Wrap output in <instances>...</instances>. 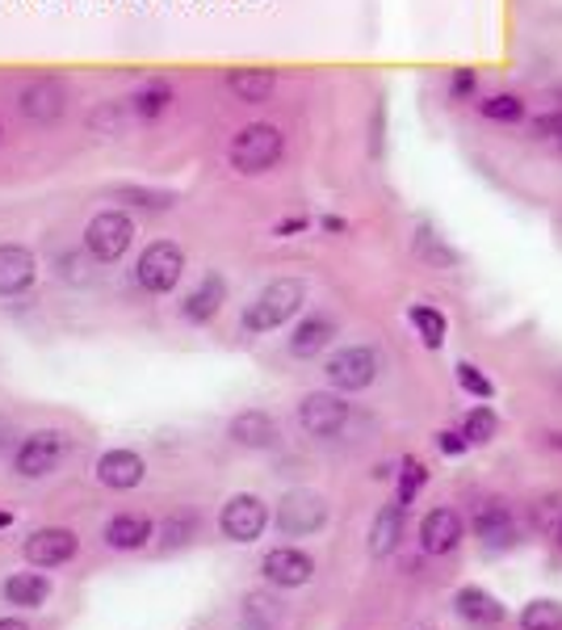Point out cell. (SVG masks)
Masks as SVG:
<instances>
[{"label": "cell", "instance_id": "cell-1", "mask_svg": "<svg viewBox=\"0 0 562 630\" xmlns=\"http://www.w3.org/2000/svg\"><path fill=\"white\" fill-rule=\"evenodd\" d=\"M285 156V135L273 123H248L240 126L227 143V164L240 173V177H265L273 173Z\"/></svg>", "mask_w": 562, "mask_h": 630}, {"label": "cell", "instance_id": "cell-2", "mask_svg": "<svg viewBox=\"0 0 562 630\" xmlns=\"http://www.w3.org/2000/svg\"><path fill=\"white\" fill-rule=\"evenodd\" d=\"M303 303H307V286L298 278H278L244 307L240 324H244L248 337H265V332H278L281 324H290L294 315L303 312Z\"/></svg>", "mask_w": 562, "mask_h": 630}, {"label": "cell", "instance_id": "cell-3", "mask_svg": "<svg viewBox=\"0 0 562 630\" xmlns=\"http://www.w3.org/2000/svg\"><path fill=\"white\" fill-rule=\"evenodd\" d=\"M130 244H135V219L123 206L97 211L93 219L85 223V236H80V249L89 252L97 265H118L130 252Z\"/></svg>", "mask_w": 562, "mask_h": 630}, {"label": "cell", "instance_id": "cell-4", "mask_svg": "<svg viewBox=\"0 0 562 630\" xmlns=\"http://www.w3.org/2000/svg\"><path fill=\"white\" fill-rule=\"evenodd\" d=\"M186 278V249L173 240H152L135 261V286L143 294H173Z\"/></svg>", "mask_w": 562, "mask_h": 630}, {"label": "cell", "instance_id": "cell-5", "mask_svg": "<svg viewBox=\"0 0 562 630\" xmlns=\"http://www.w3.org/2000/svg\"><path fill=\"white\" fill-rule=\"evenodd\" d=\"M378 370H382V357H378L370 345H344L323 362V378H328V387L341 391V395H357V391H366V387L378 378Z\"/></svg>", "mask_w": 562, "mask_h": 630}, {"label": "cell", "instance_id": "cell-6", "mask_svg": "<svg viewBox=\"0 0 562 630\" xmlns=\"http://www.w3.org/2000/svg\"><path fill=\"white\" fill-rule=\"evenodd\" d=\"M67 101H72V89L60 76H34L30 85H22L17 93V114L30 126H55L67 114Z\"/></svg>", "mask_w": 562, "mask_h": 630}, {"label": "cell", "instance_id": "cell-7", "mask_svg": "<svg viewBox=\"0 0 562 630\" xmlns=\"http://www.w3.org/2000/svg\"><path fill=\"white\" fill-rule=\"evenodd\" d=\"M328 521V504L319 492H307V488H294L285 492L278 504V530L285 538H307L315 530H323Z\"/></svg>", "mask_w": 562, "mask_h": 630}, {"label": "cell", "instance_id": "cell-8", "mask_svg": "<svg viewBox=\"0 0 562 630\" xmlns=\"http://www.w3.org/2000/svg\"><path fill=\"white\" fill-rule=\"evenodd\" d=\"M63 454H67L63 433H55V429H38L30 438H22L17 454H13V467H17L22 479H42V475H51L60 467Z\"/></svg>", "mask_w": 562, "mask_h": 630}, {"label": "cell", "instance_id": "cell-9", "mask_svg": "<svg viewBox=\"0 0 562 630\" xmlns=\"http://www.w3.org/2000/svg\"><path fill=\"white\" fill-rule=\"evenodd\" d=\"M298 425L303 433L311 438H336L344 425H348V404H344L341 391H311L303 395L298 404Z\"/></svg>", "mask_w": 562, "mask_h": 630}, {"label": "cell", "instance_id": "cell-10", "mask_svg": "<svg viewBox=\"0 0 562 630\" xmlns=\"http://www.w3.org/2000/svg\"><path fill=\"white\" fill-rule=\"evenodd\" d=\"M219 526L231 542H256V538L265 534V526H269V508H265L260 496L240 492V496H231V501L222 504Z\"/></svg>", "mask_w": 562, "mask_h": 630}, {"label": "cell", "instance_id": "cell-11", "mask_svg": "<svg viewBox=\"0 0 562 630\" xmlns=\"http://www.w3.org/2000/svg\"><path fill=\"white\" fill-rule=\"evenodd\" d=\"M222 303H227V278H222L219 269H210L202 282L189 290L186 299H181V319L193 324V328H202V324H210L215 315L222 312Z\"/></svg>", "mask_w": 562, "mask_h": 630}, {"label": "cell", "instance_id": "cell-12", "mask_svg": "<svg viewBox=\"0 0 562 630\" xmlns=\"http://www.w3.org/2000/svg\"><path fill=\"white\" fill-rule=\"evenodd\" d=\"M126 101H130L135 123L152 126V123H159V118H168V114H173V105H177V85H173V80H164V76H152V80L135 85Z\"/></svg>", "mask_w": 562, "mask_h": 630}, {"label": "cell", "instance_id": "cell-13", "mask_svg": "<svg viewBox=\"0 0 562 630\" xmlns=\"http://www.w3.org/2000/svg\"><path fill=\"white\" fill-rule=\"evenodd\" d=\"M332 341H336V319L323 315V312H315V315H303V319L294 324V332H290L285 349H290V357L311 362V357H319Z\"/></svg>", "mask_w": 562, "mask_h": 630}, {"label": "cell", "instance_id": "cell-14", "mask_svg": "<svg viewBox=\"0 0 562 630\" xmlns=\"http://www.w3.org/2000/svg\"><path fill=\"white\" fill-rule=\"evenodd\" d=\"M38 278V256L26 244H0V299L26 294Z\"/></svg>", "mask_w": 562, "mask_h": 630}, {"label": "cell", "instance_id": "cell-15", "mask_svg": "<svg viewBox=\"0 0 562 630\" xmlns=\"http://www.w3.org/2000/svg\"><path fill=\"white\" fill-rule=\"evenodd\" d=\"M227 93L235 97L240 105H265L278 93V72L273 67H256V63L231 67L227 72Z\"/></svg>", "mask_w": 562, "mask_h": 630}, {"label": "cell", "instance_id": "cell-16", "mask_svg": "<svg viewBox=\"0 0 562 630\" xmlns=\"http://www.w3.org/2000/svg\"><path fill=\"white\" fill-rule=\"evenodd\" d=\"M260 571H265V580L278 584V589H303V584L315 576V564H311V555H303V551H294V546H278V551L265 555Z\"/></svg>", "mask_w": 562, "mask_h": 630}, {"label": "cell", "instance_id": "cell-17", "mask_svg": "<svg viewBox=\"0 0 562 630\" xmlns=\"http://www.w3.org/2000/svg\"><path fill=\"white\" fill-rule=\"evenodd\" d=\"M76 555V534L63 530V526H47V530H34L26 538V559L34 567H60Z\"/></svg>", "mask_w": 562, "mask_h": 630}, {"label": "cell", "instance_id": "cell-18", "mask_svg": "<svg viewBox=\"0 0 562 630\" xmlns=\"http://www.w3.org/2000/svg\"><path fill=\"white\" fill-rule=\"evenodd\" d=\"M143 458L135 454V450H105L101 458H97V479L105 483V488H114V492H130V488H139L143 483Z\"/></svg>", "mask_w": 562, "mask_h": 630}, {"label": "cell", "instance_id": "cell-19", "mask_svg": "<svg viewBox=\"0 0 562 630\" xmlns=\"http://www.w3.org/2000/svg\"><path fill=\"white\" fill-rule=\"evenodd\" d=\"M227 433H231L235 445H248V450H273V445H278V420H273L269 412L248 408V412H240V416H231Z\"/></svg>", "mask_w": 562, "mask_h": 630}, {"label": "cell", "instance_id": "cell-20", "mask_svg": "<svg viewBox=\"0 0 562 630\" xmlns=\"http://www.w3.org/2000/svg\"><path fill=\"white\" fill-rule=\"evenodd\" d=\"M474 534L483 538L487 551H508L516 542V517L503 508V504H478L474 513Z\"/></svg>", "mask_w": 562, "mask_h": 630}, {"label": "cell", "instance_id": "cell-21", "mask_svg": "<svg viewBox=\"0 0 562 630\" xmlns=\"http://www.w3.org/2000/svg\"><path fill=\"white\" fill-rule=\"evenodd\" d=\"M462 542V517L454 508H433L424 521H420V546L429 555H449L454 546Z\"/></svg>", "mask_w": 562, "mask_h": 630}, {"label": "cell", "instance_id": "cell-22", "mask_svg": "<svg viewBox=\"0 0 562 630\" xmlns=\"http://www.w3.org/2000/svg\"><path fill=\"white\" fill-rule=\"evenodd\" d=\"M411 252H416V256H420L429 269H454V265L462 261V256H458V249H454V244L440 236L433 223H416V227H411Z\"/></svg>", "mask_w": 562, "mask_h": 630}, {"label": "cell", "instance_id": "cell-23", "mask_svg": "<svg viewBox=\"0 0 562 630\" xmlns=\"http://www.w3.org/2000/svg\"><path fill=\"white\" fill-rule=\"evenodd\" d=\"M110 198L118 206H130V211H148V215H159V211H173L177 206V193L173 189H156V186H135V181H123V186L110 189Z\"/></svg>", "mask_w": 562, "mask_h": 630}, {"label": "cell", "instance_id": "cell-24", "mask_svg": "<svg viewBox=\"0 0 562 630\" xmlns=\"http://www.w3.org/2000/svg\"><path fill=\"white\" fill-rule=\"evenodd\" d=\"M130 126H135V114H130V101H97L93 110H89V130L101 135V139H123L130 135Z\"/></svg>", "mask_w": 562, "mask_h": 630}, {"label": "cell", "instance_id": "cell-25", "mask_svg": "<svg viewBox=\"0 0 562 630\" xmlns=\"http://www.w3.org/2000/svg\"><path fill=\"white\" fill-rule=\"evenodd\" d=\"M404 508L407 504L395 501L374 517V530H370V555L374 559H386L399 546V538H404Z\"/></svg>", "mask_w": 562, "mask_h": 630}, {"label": "cell", "instance_id": "cell-26", "mask_svg": "<svg viewBox=\"0 0 562 630\" xmlns=\"http://www.w3.org/2000/svg\"><path fill=\"white\" fill-rule=\"evenodd\" d=\"M152 534H156V526L148 517H139V513H123V517H114L105 526V542L118 546V551H139Z\"/></svg>", "mask_w": 562, "mask_h": 630}, {"label": "cell", "instance_id": "cell-27", "mask_svg": "<svg viewBox=\"0 0 562 630\" xmlns=\"http://www.w3.org/2000/svg\"><path fill=\"white\" fill-rule=\"evenodd\" d=\"M407 319H411V328H416V337L424 341L429 349H440L445 345V337H449V319L433 307V303H411L407 307Z\"/></svg>", "mask_w": 562, "mask_h": 630}, {"label": "cell", "instance_id": "cell-28", "mask_svg": "<svg viewBox=\"0 0 562 630\" xmlns=\"http://www.w3.org/2000/svg\"><path fill=\"white\" fill-rule=\"evenodd\" d=\"M458 614L467 618V622H478V627H487V622H500L503 618V605L491 593H483V589H458Z\"/></svg>", "mask_w": 562, "mask_h": 630}, {"label": "cell", "instance_id": "cell-29", "mask_svg": "<svg viewBox=\"0 0 562 630\" xmlns=\"http://www.w3.org/2000/svg\"><path fill=\"white\" fill-rule=\"evenodd\" d=\"M478 114H483L487 123L516 126L529 118V105H525V97H516V93H491L478 101Z\"/></svg>", "mask_w": 562, "mask_h": 630}, {"label": "cell", "instance_id": "cell-30", "mask_svg": "<svg viewBox=\"0 0 562 630\" xmlns=\"http://www.w3.org/2000/svg\"><path fill=\"white\" fill-rule=\"evenodd\" d=\"M51 593V584H47V576H38V571H22V576H13V580H4V601L9 605H42Z\"/></svg>", "mask_w": 562, "mask_h": 630}, {"label": "cell", "instance_id": "cell-31", "mask_svg": "<svg viewBox=\"0 0 562 630\" xmlns=\"http://www.w3.org/2000/svg\"><path fill=\"white\" fill-rule=\"evenodd\" d=\"M55 269H60V278L67 286H93V269H97V261L89 256L85 249H67L55 256Z\"/></svg>", "mask_w": 562, "mask_h": 630}, {"label": "cell", "instance_id": "cell-32", "mask_svg": "<svg viewBox=\"0 0 562 630\" xmlns=\"http://www.w3.org/2000/svg\"><path fill=\"white\" fill-rule=\"evenodd\" d=\"M533 139L541 143V148H550L554 156H562V110L554 105V110H546V114H533Z\"/></svg>", "mask_w": 562, "mask_h": 630}, {"label": "cell", "instance_id": "cell-33", "mask_svg": "<svg viewBox=\"0 0 562 630\" xmlns=\"http://www.w3.org/2000/svg\"><path fill=\"white\" fill-rule=\"evenodd\" d=\"M244 622L256 630H273L281 622V605L273 597H265V593H252L244 601Z\"/></svg>", "mask_w": 562, "mask_h": 630}, {"label": "cell", "instance_id": "cell-34", "mask_svg": "<svg viewBox=\"0 0 562 630\" xmlns=\"http://www.w3.org/2000/svg\"><path fill=\"white\" fill-rule=\"evenodd\" d=\"M525 630H562V605L559 601H529L521 614Z\"/></svg>", "mask_w": 562, "mask_h": 630}, {"label": "cell", "instance_id": "cell-35", "mask_svg": "<svg viewBox=\"0 0 562 630\" xmlns=\"http://www.w3.org/2000/svg\"><path fill=\"white\" fill-rule=\"evenodd\" d=\"M496 429H500V420H496L491 408H470L462 416V433H467L470 445H487V441L496 438Z\"/></svg>", "mask_w": 562, "mask_h": 630}, {"label": "cell", "instance_id": "cell-36", "mask_svg": "<svg viewBox=\"0 0 562 630\" xmlns=\"http://www.w3.org/2000/svg\"><path fill=\"white\" fill-rule=\"evenodd\" d=\"M454 378H458V387H462L467 395H474V400H491V395H496V382L483 375L474 362H458V366H454Z\"/></svg>", "mask_w": 562, "mask_h": 630}, {"label": "cell", "instance_id": "cell-37", "mask_svg": "<svg viewBox=\"0 0 562 630\" xmlns=\"http://www.w3.org/2000/svg\"><path fill=\"white\" fill-rule=\"evenodd\" d=\"M445 97H449L454 105L474 101V97H478V72H474V67H454L449 80H445Z\"/></svg>", "mask_w": 562, "mask_h": 630}, {"label": "cell", "instance_id": "cell-38", "mask_svg": "<svg viewBox=\"0 0 562 630\" xmlns=\"http://www.w3.org/2000/svg\"><path fill=\"white\" fill-rule=\"evenodd\" d=\"M424 483H429V471H424L416 458H404V471H399V496H395V501L411 504L416 501V492H420Z\"/></svg>", "mask_w": 562, "mask_h": 630}, {"label": "cell", "instance_id": "cell-39", "mask_svg": "<svg viewBox=\"0 0 562 630\" xmlns=\"http://www.w3.org/2000/svg\"><path fill=\"white\" fill-rule=\"evenodd\" d=\"M437 445H440V454H449V458H454V454H467V433H440L437 438Z\"/></svg>", "mask_w": 562, "mask_h": 630}, {"label": "cell", "instance_id": "cell-40", "mask_svg": "<svg viewBox=\"0 0 562 630\" xmlns=\"http://www.w3.org/2000/svg\"><path fill=\"white\" fill-rule=\"evenodd\" d=\"M307 223L311 219H303V215H298V219H281L278 227H273V236H278V240H290V236H294V231H303Z\"/></svg>", "mask_w": 562, "mask_h": 630}, {"label": "cell", "instance_id": "cell-41", "mask_svg": "<svg viewBox=\"0 0 562 630\" xmlns=\"http://www.w3.org/2000/svg\"><path fill=\"white\" fill-rule=\"evenodd\" d=\"M0 630H30L22 618H0Z\"/></svg>", "mask_w": 562, "mask_h": 630}, {"label": "cell", "instance_id": "cell-42", "mask_svg": "<svg viewBox=\"0 0 562 630\" xmlns=\"http://www.w3.org/2000/svg\"><path fill=\"white\" fill-rule=\"evenodd\" d=\"M9 441H13V425H9V420H0V450H4Z\"/></svg>", "mask_w": 562, "mask_h": 630}, {"label": "cell", "instance_id": "cell-43", "mask_svg": "<svg viewBox=\"0 0 562 630\" xmlns=\"http://www.w3.org/2000/svg\"><path fill=\"white\" fill-rule=\"evenodd\" d=\"M4 526H13V517H9V513H0V530H4Z\"/></svg>", "mask_w": 562, "mask_h": 630}, {"label": "cell", "instance_id": "cell-44", "mask_svg": "<svg viewBox=\"0 0 562 630\" xmlns=\"http://www.w3.org/2000/svg\"><path fill=\"white\" fill-rule=\"evenodd\" d=\"M554 101H559V110H562V89H559V93H554Z\"/></svg>", "mask_w": 562, "mask_h": 630}, {"label": "cell", "instance_id": "cell-45", "mask_svg": "<svg viewBox=\"0 0 562 630\" xmlns=\"http://www.w3.org/2000/svg\"><path fill=\"white\" fill-rule=\"evenodd\" d=\"M0 139H4V126H0Z\"/></svg>", "mask_w": 562, "mask_h": 630}, {"label": "cell", "instance_id": "cell-46", "mask_svg": "<svg viewBox=\"0 0 562 630\" xmlns=\"http://www.w3.org/2000/svg\"><path fill=\"white\" fill-rule=\"evenodd\" d=\"M559 542H562V526H559Z\"/></svg>", "mask_w": 562, "mask_h": 630}]
</instances>
